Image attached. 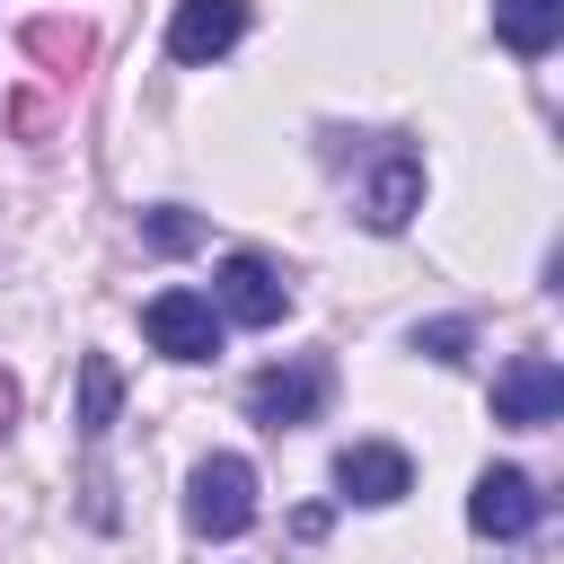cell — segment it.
Segmentation results:
<instances>
[{
    "label": "cell",
    "mask_w": 564,
    "mask_h": 564,
    "mask_svg": "<svg viewBox=\"0 0 564 564\" xmlns=\"http://www.w3.org/2000/svg\"><path fill=\"white\" fill-rule=\"evenodd\" d=\"M212 308H220V326H282V317H291V282H282L273 256L238 247V256H220V273H212Z\"/></svg>",
    "instance_id": "obj_4"
},
{
    "label": "cell",
    "mask_w": 564,
    "mask_h": 564,
    "mask_svg": "<svg viewBox=\"0 0 564 564\" xmlns=\"http://www.w3.org/2000/svg\"><path fill=\"white\" fill-rule=\"evenodd\" d=\"M141 247H159V256H185V247H203V220H194L185 203H159V212H141Z\"/></svg>",
    "instance_id": "obj_12"
},
{
    "label": "cell",
    "mask_w": 564,
    "mask_h": 564,
    "mask_svg": "<svg viewBox=\"0 0 564 564\" xmlns=\"http://www.w3.org/2000/svg\"><path fill=\"white\" fill-rule=\"evenodd\" d=\"M467 317H432V326H414V352H432V361H467Z\"/></svg>",
    "instance_id": "obj_13"
},
{
    "label": "cell",
    "mask_w": 564,
    "mask_h": 564,
    "mask_svg": "<svg viewBox=\"0 0 564 564\" xmlns=\"http://www.w3.org/2000/svg\"><path fill=\"white\" fill-rule=\"evenodd\" d=\"M141 335H150V352H167V361H212V352H220V308H212V291L167 282V291L141 300Z\"/></svg>",
    "instance_id": "obj_5"
},
{
    "label": "cell",
    "mask_w": 564,
    "mask_h": 564,
    "mask_svg": "<svg viewBox=\"0 0 564 564\" xmlns=\"http://www.w3.org/2000/svg\"><path fill=\"white\" fill-rule=\"evenodd\" d=\"M335 485H344V502L388 511V502H405V494H414V458H405L397 441H352V449L335 458Z\"/></svg>",
    "instance_id": "obj_9"
},
{
    "label": "cell",
    "mask_w": 564,
    "mask_h": 564,
    "mask_svg": "<svg viewBox=\"0 0 564 564\" xmlns=\"http://www.w3.org/2000/svg\"><path fill=\"white\" fill-rule=\"evenodd\" d=\"M326 397H335V361H326V352H300V361H273V370H256V379H247V414H256L264 432H291V423H317V414H326Z\"/></svg>",
    "instance_id": "obj_3"
},
{
    "label": "cell",
    "mask_w": 564,
    "mask_h": 564,
    "mask_svg": "<svg viewBox=\"0 0 564 564\" xmlns=\"http://www.w3.org/2000/svg\"><path fill=\"white\" fill-rule=\"evenodd\" d=\"M185 520H194V538H212V546L247 538V529H256V467H247L238 449H212V458L185 476Z\"/></svg>",
    "instance_id": "obj_2"
},
{
    "label": "cell",
    "mask_w": 564,
    "mask_h": 564,
    "mask_svg": "<svg viewBox=\"0 0 564 564\" xmlns=\"http://www.w3.org/2000/svg\"><path fill=\"white\" fill-rule=\"evenodd\" d=\"M115 405H123V379H115L106 352H88V361H79V432L106 441V432H115Z\"/></svg>",
    "instance_id": "obj_11"
},
{
    "label": "cell",
    "mask_w": 564,
    "mask_h": 564,
    "mask_svg": "<svg viewBox=\"0 0 564 564\" xmlns=\"http://www.w3.org/2000/svg\"><path fill=\"white\" fill-rule=\"evenodd\" d=\"M494 35H502V53L538 62L564 44V0H494Z\"/></svg>",
    "instance_id": "obj_10"
},
{
    "label": "cell",
    "mask_w": 564,
    "mask_h": 564,
    "mask_svg": "<svg viewBox=\"0 0 564 564\" xmlns=\"http://www.w3.org/2000/svg\"><path fill=\"white\" fill-rule=\"evenodd\" d=\"M238 35H247V0H176L167 9V62H185V70H212Z\"/></svg>",
    "instance_id": "obj_8"
},
{
    "label": "cell",
    "mask_w": 564,
    "mask_h": 564,
    "mask_svg": "<svg viewBox=\"0 0 564 564\" xmlns=\"http://www.w3.org/2000/svg\"><path fill=\"white\" fill-rule=\"evenodd\" d=\"M9 423H18V379L0 370V432H9Z\"/></svg>",
    "instance_id": "obj_15"
},
{
    "label": "cell",
    "mask_w": 564,
    "mask_h": 564,
    "mask_svg": "<svg viewBox=\"0 0 564 564\" xmlns=\"http://www.w3.org/2000/svg\"><path fill=\"white\" fill-rule=\"evenodd\" d=\"M26 44L53 53V62H88V26H53V18H44V26H26Z\"/></svg>",
    "instance_id": "obj_14"
},
{
    "label": "cell",
    "mask_w": 564,
    "mask_h": 564,
    "mask_svg": "<svg viewBox=\"0 0 564 564\" xmlns=\"http://www.w3.org/2000/svg\"><path fill=\"white\" fill-rule=\"evenodd\" d=\"M352 212H361V229H379V238H397L414 212H423V150L414 141H370L361 150V185H352Z\"/></svg>",
    "instance_id": "obj_1"
},
{
    "label": "cell",
    "mask_w": 564,
    "mask_h": 564,
    "mask_svg": "<svg viewBox=\"0 0 564 564\" xmlns=\"http://www.w3.org/2000/svg\"><path fill=\"white\" fill-rule=\"evenodd\" d=\"M555 414H564V370H555L546 352H511L502 379H494V423L538 432V423H555Z\"/></svg>",
    "instance_id": "obj_6"
},
{
    "label": "cell",
    "mask_w": 564,
    "mask_h": 564,
    "mask_svg": "<svg viewBox=\"0 0 564 564\" xmlns=\"http://www.w3.org/2000/svg\"><path fill=\"white\" fill-rule=\"evenodd\" d=\"M538 520H546V494H538L520 467H485V476H476V494H467V529H476V538L502 546V538H529Z\"/></svg>",
    "instance_id": "obj_7"
}]
</instances>
